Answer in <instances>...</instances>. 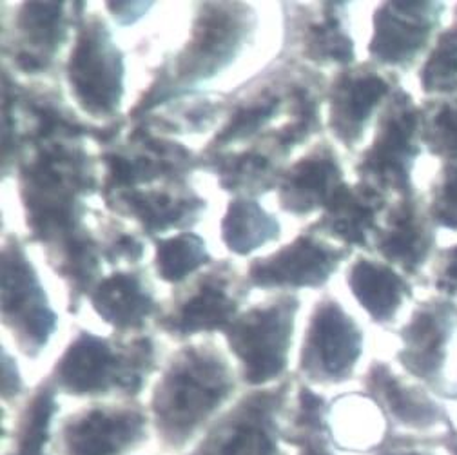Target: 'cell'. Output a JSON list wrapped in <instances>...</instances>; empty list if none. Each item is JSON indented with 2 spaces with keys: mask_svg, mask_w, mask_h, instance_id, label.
Here are the masks:
<instances>
[{
  "mask_svg": "<svg viewBox=\"0 0 457 455\" xmlns=\"http://www.w3.org/2000/svg\"><path fill=\"white\" fill-rule=\"evenodd\" d=\"M237 390L235 374L214 351L191 347L173 358L158 379L151 428L163 453H184L220 416Z\"/></svg>",
  "mask_w": 457,
  "mask_h": 455,
  "instance_id": "obj_1",
  "label": "cell"
},
{
  "mask_svg": "<svg viewBox=\"0 0 457 455\" xmlns=\"http://www.w3.org/2000/svg\"><path fill=\"white\" fill-rule=\"evenodd\" d=\"M154 368L149 341L114 349L105 339L80 334L54 365L53 386L77 397L122 395L135 397L142 392Z\"/></svg>",
  "mask_w": 457,
  "mask_h": 455,
  "instance_id": "obj_2",
  "label": "cell"
},
{
  "mask_svg": "<svg viewBox=\"0 0 457 455\" xmlns=\"http://www.w3.org/2000/svg\"><path fill=\"white\" fill-rule=\"evenodd\" d=\"M291 385L245 393L180 455H283V414Z\"/></svg>",
  "mask_w": 457,
  "mask_h": 455,
  "instance_id": "obj_3",
  "label": "cell"
},
{
  "mask_svg": "<svg viewBox=\"0 0 457 455\" xmlns=\"http://www.w3.org/2000/svg\"><path fill=\"white\" fill-rule=\"evenodd\" d=\"M399 337L402 367L430 393L457 401V303L445 296L420 303Z\"/></svg>",
  "mask_w": 457,
  "mask_h": 455,
  "instance_id": "obj_4",
  "label": "cell"
},
{
  "mask_svg": "<svg viewBox=\"0 0 457 455\" xmlns=\"http://www.w3.org/2000/svg\"><path fill=\"white\" fill-rule=\"evenodd\" d=\"M421 107L402 87H395L381 112L376 138L363 154L358 173L365 186L381 194L414 196L412 169L421 153Z\"/></svg>",
  "mask_w": 457,
  "mask_h": 455,
  "instance_id": "obj_5",
  "label": "cell"
},
{
  "mask_svg": "<svg viewBox=\"0 0 457 455\" xmlns=\"http://www.w3.org/2000/svg\"><path fill=\"white\" fill-rule=\"evenodd\" d=\"M151 416L135 403L91 405L53 430V455H128L151 437Z\"/></svg>",
  "mask_w": 457,
  "mask_h": 455,
  "instance_id": "obj_6",
  "label": "cell"
},
{
  "mask_svg": "<svg viewBox=\"0 0 457 455\" xmlns=\"http://www.w3.org/2000/svg\"><path fill=\"white\" fill-rule=\"evenodd\" d=\"M296 300H285L267 309H254L227 328L231 351L240 361L242 379L263 386L287 368Z\"/></svg>",
  "mask_w": 457,
  "mask_h": 455,
  "instance_id": "obj_7",
  "label": "cell"
},
{
  "mask_svg": "<svg viewBox=\"0 0 457 455\" xmlns=\"http://www.w3.org/2000/svg\"><path fill=\"white\" fill-rule=\"evenodd\" d=\"M363 352V334L336 302L323 303L311 323L300 370L318 385L347 381Z\"/></svg>",
  "mask_w": 457,
  "mask_h": 455,
  "instance_id": "obj_8",
  "label": "cell"
},
{
  "mask_svg": "<svg viewBox=\"0 0 457 455\" xmlns=\"http://www.w3.org/2000/svg\"><path fill=\"white\" fill-rule=\"evenodd\" d=\"M445 3H385L374 13L372 59L392 68H411L430 46L445 13Z\"/></svg>",
  "mask_w": 457,
  "mask_h": 455,
  "instance_id": "obj_9",
  "label": "cell"
},
{
  "mask_svg": "<svg viewBox=\"0 0 457 455\" xmlns=\"http://www.w3.org/2000/svg\"><path fill=\"white\" fill-rule=\"evenodd\" d=\"M122 54L104 26H89L79 37L70 61V82L79 102L95 115L114 111L122 96Z\"/></svg>",
  "mask_w": 457,
  "mask_h": 455,
  "instance_id": "obj_10",
  "label": "cell"
},
{
  "mask_svg": "<svg viewBox=\"0 0 457 455\" xmlns=\"http://www.w3.org/2000/svg\"><path fill=\"white\" fill-rule=\"evenodd\" d=\"M367 395L383 412L390 432L432 435L439 426H446L450 416L432 393L420 385L399 377L386 363L374 361L365 374Z\"/></svg>",
  "mask_w": 457,
  "mask_h": 455,
  "instance_id": "obj_11",
  "label": "cell"
},
{
  "mask_svg": "<svg viewBox=\"0 0 457 455\" xmlns=\"http://www.w3.org/2000/svg\"><path fill=\"white\" fill-rule=\"evenodd\" d=\"M3 312L17 330L19 343L29 356H37L54 328L38 279L17 247L4 251L3 260Z\"/></svg>",
  "mask_w": 457,
  "mask_h": 455,
  "instance_id": "obj_12",
  "label": "cell"
},
{
  "mask_svg": "<svg viewBox=\"0 0 457 455\" xmlns=\"http://www.w3.org/2000/svg\"><path fill=\"white\" fill-rule=\"evenodd\" d=\"M374 235L379 254L411 276L423 269L436 249V225L416 194L399 200Z\"/></svg>",
  "mask_w": 457,
  "mask_h": 455,
  "instance_id": "obj_13",
  "label": "cell"
},
{
  "mask_svg": "<svg viewBox=\"0 0 457 455\" xmlns=\"http://www.w3.org/2000/svg\"><path fill=\"white\" fill-rule=\"evenodd\" d=\"M343 252L309 238H298L270 258L251 267V279L260 287H318L328 279Z\"/></svg>",
  "mask_w": 457,
  "mask_h": 455,
  "instance_id": "obj_14",
  "label": "cell"
},
{
  "mask_svg": "<svg viewBox=\"0 0 457 455\" xmlns=\"http://www.w3.org/2000/svg\"><path fill=\"white\" fill-rule=\"evenodd\" d=\"M390 95V82L372 70L341 75L332 89V131L341 142L354 145L365 133L374 109Z\"/></svg>",
  "mask_w": 457,
  "mask_h": 455,
  "instance_id": "obj_15",
  "label": "cell"
},
{
  "mask_svg": "<svg viewBox=\"0 0 457 455\" xmlns=\"http://www.w3.org/2000/svg\"><path fill=\"white\" fill-rule=\"evenodd\" d=\"M353 294L376 323H388L395 318L407 298H412L409 281L392 267L358 260L347 276Z\"/></svg>",
  "mask_w": 457,
  "mask_h": 455,
  "instance_id": "obj_16",
  "label": "cell"
},
{
  "mask_svg": "<svg viewBox=\"0 0 457 455\" xmlns=\"http://www.w3.org/2000/svg\"><path fill=\"white\" fill-rule=\"evenodd\" d=\"M383 207L385 194L369 186H341L327 205L323 227L345 244L365 247L369 235L378 229V214Z\"/></svg>",
  "mask_w": 457,
  "mask_h": 455,
  "instance_id": "obj_17",
  "label": "cell"
},
{
  "mask_svg": "<svg viewBox=\"0 0 457 455\" xmlns=\"http://www.w3.org/2000/svg\"><path fill=\"white\" fill-rule=\"evenodd\" d=\"M341 170L328 156L296 163L281 184V205L296 214L328 205L341 187Z\"/></svg>",
  "mask_w": 457,
  "mask_h": 455,
  "instance_id": "obj_18",
  "label": "cell"
},
{
  "mask_svg": "<svg viewBox=\"0 0 457 455\" xmlns=\"http://www.w3.org/2000/svg\"><path fill=\"white\" fill-rule=\"evenodd\" d=\"M56 388L40 385L19 412L12 434H4V455H53V419L59 412Z\"/></svg>",
  "mask_w": 457,
  "mask_h": 455,
  "instance_id": "obj_19",
  "label": "cell"
},
{
  "mask_svg": "<svg viewBox=\"0 0 457 455\" xmlns=\"http://www.w3.org/2000/svg\"><path fill=\"white\" fill-rule=\"evenodd\" d=\"M328 414L330 409L321 395L300 388L289 425L283 430V443L295 448V455H337Z\"/></svg>",
  "mask_w": 457,
  "mask_h": 455,
  "instance_id": "obj_20",
  "label": "cell"
},
{
  "mask_svg": "<svg viewBox=\"0 0 457 455\" xmlns=\"http://www.w3.org/2000/svg\"><path fill=\"white\" fill-rule=\"evenodd\" d=\"M93 305L98 314L120 328L138 327L153 312L154 303L142 283L129 274H114L96 289Z\"/></svg>",
  "mask_w": 457,
  "mask_h": 455,
  "instance_id": "obj_21",
  "label": "cell"
},
{
  "mask_svg": "<svg viewBox=\"0 0 457 455\" xmlns=\"http://www.w3.org/2000/svg\"><path fill=\"white\" fill-rule=\"evenodd\" d=\"M228 12L205 17L202 28L196 33L195 46L191 47L189 62L184 68L187 75L198 79L214 73L227 59H231L242 38V28L237 19L227 15Z\"/></svg>",
  "mask_w": 457,
  "mask_h": 455,
  "instance_id": "obj_22",
  "label": "cell"
},
{
  "mask_svg": "<svg viewBox=\"0 0 457 455\" xmlns=\"http://www.w3.org/2000/svg\"><path fill=\"white\" fill-rule=\"evenodd\" d=\"M221 231L228 249L238 254H249L260 245L274 240L279 233V225L256 202L238 200L228 207Z\"/></svg>",
  "mask_w": 457,
  "mask_h": 455,
  "instance_id": "obj_23",
  "label": "cell"
},
{
  "mask_svg": "<svg viewBox=\"0 0 457 455\" xmlns=\"http://www.w3.org/2000/svg\"><path fill=\"white\" fill-rule=\"evenodd\" d=\"M237 302L216 283L205 285L179 310L170 328L179 334H195L200 330L228 328L235 321Z\"/></svg>",
  "mask_w": 457,
  "mask_h": 455,
  "instance_id": "obj_24",
  "label": "cell"
},
{
  "mask_svg": "<svg viewBox=\"0 0 457 455\" xmlns=\"http://www.w3.org/2000/svg\"><path fill=\"white\" fill-rule=\"evenodd\" d=\"M420 86L425 95L434 98L457 93V4L450 26L436 35L420 71Z\"/></svg>",
  "mask_w": 457,
  "mask_h": 455,
  "instance_id": "obj_25",
  "label": "cell"
},
{
  "mask_svg": "<svg viewBox=\"0 0 457 455\" xmlns=\"http://www.w3.org/2000/svg\"><path fill=\"white\" fill-rule=\"evenodd\" d=\"M420 142L445 163L457 161V96L430 98L423 103Z\"/></svg>",
  "mask_w": 457,
  "mask_h": 455,
  "instance_id": "obj_26",
  "label": "cell"
},
{
  "mask_svg": "<svg viewBox=\"0 0 457 455\" xmlns=\"http://www.w3.org/2000/svg\"><path fill=\"white\" fill-rule=\"evenodd\" d=\"M207 260L205 244L196 235L186 233L158 245L156 267L163 279L180 281Z\"/></svg>",
  "mask_w": 457,
  "mask_h": 455,
  "instance_id": "obj_27",
  "label": "cell"
},
{
  "mask_svg": "<svg viewBox=\"0 0 457 455\" xmlns=\"http://www.w3.org/2000/svg\"><path fill=\"white\" fill-rule=\"evenodd\" d=\"M307 53L311 59L316 61L347 64L354 59V44L351 37L343 31L341 22L336 17H328L323 24L314 26L309 31Z\"/></svg>",
  "mask_w": 457,
  "mask_h": 455,
  "instance_id": "obj_28",
  "label": "cell"
},
{
  "mask_svg": "<svg viewBox=\"0 0 457 455\" xmlns=\"http://www.w3.org/2000/svg\"><path fill=\"white\" fill-rule=\"evenodd\" d=\"M427 211L436 227L457 233V161L443 163L439 169Z\"/></svg>",
  "mask_w": 457,
  "mask_h": 455,
  "instance_id": "obj_29",
  "label": "cell"
},
{
  "mask_svg": "<svg viewBox=\"0 0 457 455\" xmlns=\"http://www.w3.org/2000/svg\"><path fill=\"white\" fill-rule=\"evenodd\" d=\"M131 205L151 229H165V227L184 219L186 214L193 211L191 203H175L173 200L158 194L131 196Z\"/></svg>",
  "mask_w": 457,
  "mask_h": 455,
  "instance_id": "obj_30",
  "label": "cell"
},
{
  "mask_svg": "<svg viewBox=\"0 0 457 455\" xmlns=\"http://www.w3.org/2000/svg\"><path fill=\"white\" fill-rule=\"evenodd\" d=\"M276 109V102H267L260 103L254 107H247L240 111L238 115L233 119V122L227 126V129L218 136V142H228V140H237L249 136L254 133L260 126L265 124L272 117V112Z\"/></svg>",
  "mask_w": 457,
  "mask_h": 455,
  "instance_id": "obj_31",
  "label": "cell"
},
{
  "mask_svg": "<svg viewBox=\"0 0 457 455\" xmlns=\"http://www.w3.org/2000/svg\"><path fill=\"white\" fill-rule=\"evenodd\" d=\"M432 283L441 296H457V244L437 252L432 270Z\"/></svg>",
  "mask_w": 457,
  "mask_h": 455,
  "instance_id": "obj_32",
  "label": "cell"
},
{
  "mask_svg": "<svg viewBox=\"0 0 457 455\" xmlns=\"http://www.w3.org/2000/svg\"><path fill=\"white\" fill-rule=\"evenodd\" d=\"M432 435L390 432L374 455H436Z\"/></svg>",
  "mask_w": 457,
  "mask_h": 455,
  "instance_id": "obj_33",
  "label": "cell"
},
{
  "mask_svg": "<svg viewBox=\"0 0 457 455\" xmlns=\"http://www.w3.org/2000/svg\"><path fill=\"white\" fill-rule=\"evenodd\" d=\"M22 377L15 367V363L10 360L8 354H4V381H3V400L12 401L15 397L22 393Z\"/></svg>",
  "mask_w": 457,
  "mask_h": 455,
  "instance_id": "obj_34",
  "label": "cell"
},
{
  "mask_svg": "<svg viewBox=\"0 0 457 455\" xmlns=\"http://www.w3.org/2000/svg\"><path fill=\"white\" fill-rule=\"evenodd\" d=\"M434 446H443L450 455H457V425L448 419L445 432L434 435Z\"/></svg>",
  "mask_w": 457,
  "mask_h": 455,
  "instance_id": "obj_35",
  "label": "cell"
}]
</instances>
